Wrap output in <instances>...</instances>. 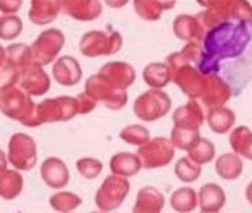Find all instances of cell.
<instances>
[{
  "mask_svg": "<svg viewBox=\"0 0 252 213\" xmlns=\"http://www.w3.org/2000/svg\"><path fill=\"white\" fill-rule=\"evenodd\" d=\"M200 139V132L193 129H180L174 128L171 132V142L175 148L189 151Z\"/></svg>",
  "mask_w": 252,
  "mask_h": 213,
  "instance_id": "cell-35",
  "label": "cell"
},
{
  "mask_svg": "<svg viewBox=\"0 0 252 213\" xmlns=\"http://www.w3.org/2000/svg\"><path fill=\"white\" fill-rule=\"evenodd\" d=\"M23 2H14V0H5V2H0V12H3L5 15H14L18 12L21 8Z\"/></svg>",
  "mask_w": 252,
  "mask_h": 213,
  "instance_id": "cell-42",
  "label": "cell"
},
{
  "mask_svg": "<svg viewBox=\"0 0 252 213\" xmlns=\"http://www.w3.org/2000/svg\"><path fill=\"white\" fill-rule=\"evenodd\" d=\"M123 39L119 31L94 30L83 34L80 39V53L86 58L110 56L122 49Z\"/></svg>",
  "mask_w": 252,
  "mask_h": 213,
  "instance_id": "cell-5",
  "label": "cell"
},
{
  "mask_svg": "<svg viewBox=\"0 0 252 213\" xmlns=\"http://www.w3.org/2000/svg\"><path fill=\"white\" fill-rule=\"evenodd\" d=\"M165 206L163 194L155 186H144L138 191L132 213H160Z\"/></svg>",
  "mask_w": 252,
  "mask_h": 213,
  "instance_id": "cell-21",
  "label": "cell"
},
{
  "mask_svg": "<svg viewBox=\"0 0 252 213\" xmlns=\"http://www.w3.org/2000/svg\"><path fill=\"white\" fill-rule=\"evenodd\" d=\"M61 12L60 0H33L29 18L36 26H46L52 23Z\"/></svg>",
  "mask_w": 252,
  "mask_h": 213,
  "instance_id": "cell-22",
  "label": "cell"
},
{
  "mask_svg": "<svg viewBox=\"0 0 252 213\" xmlns=\"http://www.w3.org/2000/svg\"><path fill=\"white\" fill-rule=\"evenodd\" d=\"M206 119H208V125L211 131L218 135L227 133L236 122L234 113L230 108H227V106H220V108H214L208 111Z\"/></svg>",
  "mask_w": 252,
  "mask_h": 213,
  "instance_id": "cell-26",
  "label": "cell"
},
{
  "mask_svg": "<svg viewBox=\"0 0 252 213\" xmlns=\"http://www.w3.org/2000/svg\"><path fill=\"white\" fill-rule=\"evenodd\" d=\"M76 102H77V113L79 114H88V113L94 111L95 106H96V102L91 96H88L85 92L76 96Z\"/></svg>",
  "mask_w": 252,
  "mask_h": 213,
  "instance_id": "cell-41",
  "label": "cell"
},
{
  "mask_svg": "<svg viewBox=\"0 0 252 213\" xmlns=\"http://www.w3.org/2000/svg\"><path fill=\"white\" fill-rule=\"evenodd\" d=\"M110 170L113 175L126 179L129 176H135L141 170V161L137 154L117 153L110 160Z\"/></svg>",
  "mask_w": 252,
  "mask_h": 213,
  "instance_id": "cell-23",
  "label": "cell"
},
{
  "mask_svg": "<svg viewBox=\"0 0 252 213\" xmlns=\"http://www.w3.org/2000/svg\"><path fill=\"white\" fill-rule=\"evenodd\" d=\"M214 157H215V145L206 138H200L189 150V159L193 163H196L197 166H202V164L212 161Z\"/></svg>",
  "mask_w": 252,
  "mask_h": 213,
  "instance_id": "cell-33",
  "label": "cell"
},
{
  "mask_svg": "<svg viewBox=\"0 0 252 213\" xmlns=\"http://www.w3.org/2000/svg\"><path fill=\"white\" fill-rule=\"evenodd\" d=\"M23 31V21L17 15H3L0 17V39L14 40Z\"/></svg>",
  "mask_w": 252,
  "mask_h": 213,
  "instance_id": "cell-38",
  "label": "cell"
},
{
  "mask_svg": "<svg viewBox=\"0 0 252 213\" xmlns=\"http://www.w3.org/2000/svg\"><path fill=\"white\" fill-rule=\"evenodd\" d=\"M215 170H217L220 178L227 179V181H233L242 175L243 163H242L239 156H236L233 153H227V154H222L221 157L217 159Z\"/></svg>",
  "mask_w": 252,
  "mask_h": 213,
  "instance_id": "cell-28",
  "label": "cell"
},
{
  "mask_svg": "<svg viewBox=\"0 0 252 213\" xmlns=\"http://www.w3.org/2000/svg\"><path fill=\"white\" fill-rule=\"evenodd\" d=\"M91 213H105V212H101V210H99V212H91Z\"/></svg>",
  "mask_w": 252,
  "mask_h": 213,
  "instance_id": "cell-46",
  "label": "cell"
},
{
  "mask_svg": "<svg viewBox=\"0 0 252 213\" xmlns=\"http://www.w3.org/2000/svg\"><path fill=\"white\" fill-rule=\"evenodd\" d=\"M230 98H231V89L222 79H220L218 76H206V84L200 99H202V105L206 106L208 111L224 106V104Z\"/></svg>",
  "mask_w": 252,
  "mask_h": 213,
  "instance_id": "cell-15",
  "label": "cell"
},
{
  "mask_svg": "<svg viewBox=\"0 0 252 213\" xmlns=\"http://www.w3.org/2000/svg\"><path fill=\"white\" fill-rule=\"evenodd\" d=\"M18 87L29 96H42L51 89V79L36 62H30L20 71Z\"/></svg>",
  "mask_w": 252,
  "mask_h": 213,
  "instance_id": "cell-14",
  "label": "cell"
},
{
  "mask_svg": "<svg viewBox=\"0 0 252 213\" xmlns=\"http://www.w3.org/2000/svg\"><path fill=\"white\" fill-rule=\"evenodd\" d=\"M36 104L32 96L24 93L18 86L0 92V111L6 117L20 122L21 125L32 128Z\"/></svg>",
  "mask_w": 252,
  "mask_h": 213,
  "instance_id": "cell-4",
  "label": "cell"
},
{
  "mask_svg": "<svg viewBox=\"0 0 252 213\" xmlns=\"http://www.w3.org/2000/svg\"><path fill=\"white\" fill-rule=\"evenodd\" d=\"M85 93L95 102H104L107 108L116 111L122 110L128 102V93L113 89L101 76L94 74L85 83Z\"/></svg>",
  "mask_w": 252,
  "mask_h": 213,
  "instance_id": "cell-11",
  "label": "cell"
},
{
  "mask_svg": "<svg viewBox=\"0 0 252 213\" xmlns=\"http://www.w3.org/2000/svg\"><path fill=\"white\" fill-rule=\"evenodd\" d=\"M246 198H248V201L252 204V182L246 186Z\"/></svg>",
  "mask_w": 252,
  "mask_h": 213,
  "instance_id": "cell-43",
  "label": "cell"
},
{
  "mask_svg": "<svg viewBox=\"0 0 252 213\" xmlns=\"http://www.w3.org/2000/svg\"><path fill=\"white\" fill-rule=\"evenodd\" d=\"M96 74L101 76L113 89L122 92H126V89L131 87L137 79L135 68L123 61H110L104 64Z\"/></svg>",
  "mask_w": 252,
  "mask_h": 213,
  "instance_id": "cell-13",
  "label": "cell"
},
{
  "mask_svg": "<svg viewBox=\"0 0 252 213\" xmlns=\"http://www.w3.org/2000/svg\"><path fill=\"white\" fill-rule=\"evenodd\" d=\"M61 12L76 21H94L101 15L102 6L96 0H64Z\"/></svg>",
  "mask_w": 252,
  "mask_h": 213,
  "instance_id": "cell-16",
  "label": "cell"
},
{
  "mask_svg": "<svg viewBox=\"0 0 252 213\" xmlns=\"http://www.w3.org/2000/svg\"><path fill=\"white\" fill-rule=\"evenodd\" d=\"M206 11L194 15L200 23L202 28H208L230 20H252V9L248 2L242 0H212V2L200 3Z\"/></svg>",
  "mask_w": 252,
  "mask_h": 213,
  "instance_id": "cell-2",
  "label": "cell"
},
{
  "mask_svg": "<svg viewBox=\"0 0 252 213\" xmlns=\"http://www.w3.org/2000/svg\"><path fill=\"white\" fill-rule=\"evenodd\" d=\"M143 79H144L146 84H149L152 89H158V90H162V87H165L166 84H169L172 81L171 70L168 68V65L165 62L149 64L143 71Z\"/></svg>",
  "mask_w": 252,
  "mask_h": 213,
  "instance_id": "cell-25",
  "label": "cell"
},
{
  "mask_svg": "<svg viewBox=\"0 0 252 213\" xmlns=\"http://www.w3.org/2000/svg\"><path fill=\"white\" fill-rule=\"evenodd\" d=\"M174 33L180 40L187 43H202L205 30L194 15H180L174 21Z\"/></svg>",
  "mask_w": 252,
  "mask_h": 213,
  "instance_id": "cell-20",
  "label": "cell"
},
{
  "mask_svg": "<svg viewBox=\"0 0 252 213\" xmlns=\"http://www.w3.org/2000/svg\"><path fill=\"white\" fill-rule=\"evenodd\" d=\"M171 206L178 213H190L197 206V194L193 188L183 186L171 195Z\"/></svg>",
  "mask_w": 252,
  "mask_h": 213,
  "instance_id": "cell-32",
  "label": "cell"
},
{
  "mask_svg": "<svg viewBox=\"0 0 252 213\" xmlns=\"http://www.w3.org/2000/svg\"><path fill=\"white\" fill-rule=\"evenodd\" d=\"M174 128L180 129H193L199 131V128L205 122V113L202 105L197 101H189L186 105H181L174 111Z\"/></svg>",
  "mask_w": 252,
  "mask_h": 213,
  "instance_id": "cell-17",
  "label": "cell"
},
{
  "mask_svg": "<svg viewBox=\"0 0 252 213\" xmlns=\"http://www.w3.org/2000/svg\"><path fill=\"white\" fill-rule=\"evenodd\" d=\"M230 145L236 156H243L248 160H252V132L246 126L236 128L230 135Z\"/></svg>",
  "mask_w": 252,
  "mask_h": 213,
  "instance_id": "cell-30",
  "label": "cell"
},
{
  "mask_svg": "<svg viewBox=\"0 0 252 213\" xmlns=\"http://www.w3.org/2000/svg\"><path fill=\"white\" fill-rule=\"evenodd\" d=\"M52 76L61 86H76L82 80V67L77 59L64 55L57 58L52 68Z\"/></svg>",
  "mask_w": 252,
  "mask_h": 213,
  "instance_id": "cell-19",
  "label": "cell"
},
{
  "mask_svg": "<svg viewBox=\"0 0 252 213\" xmlns=\"http://www.w3.org/2000/svg\"><path fill=\"white\" fill-rule=\"evenodd\" d=\"M171 70L172 81L191 99L196 101L202 96L206 76H202L196 67V64H180L168 67Z\"/></svg>",
  "mask_w": 252,
  "mask_h": 213,
  "instance_id": "cell-12",
  "label": "cell"
},
{
  "mask_svg": "<svg viewBox=\"0 0 252 213\" xmlns=\"http://www.w3.org/2000/svg\"><path fill=\"white\" fill-rule=\"evenodd\" d=\"M197 200L202 212H220L225 204V192L217 184H205L199 189Z\"/></svg>",
  "mask_w": 252,
  "mask_h": 213,
  "instance_id": "cell-24",
  "label": "cell"
},
{
  "mask_svg": "<svg viewBox=\"0 0 252 213\" xmlns=\"http://www.w3.org/2000/svg\"><path fill=\"white\" fill-rule=\"evenodd\" d=\"M18 80H20V71L18 70L8 67L6 64H3L2 67H0V92L17 86Z\"/></svg>",
  "mask_w": 252,
  "mask_h": 213,
  "instance_id": "cell-40",
  "label": "cell"
},
{
  "mask_svg": "<svg viewBox=\"0 0 252 213\" xmlns=\"http://www.w3.org/2000/svg\"><path fill=\"white\" fill-rule=\"evenodd\" d=\"M77 114H79L77 102H76V98L73 96L64 95V96L45 99L40 104H36L32 128H37L45 123L68 122Z\"/></svg>",
  "mask_w": 252,
  "mask_h": 213,
  "instance_id": "cell-3",
  "label": "cell"
},
{
  "mask_svg": "<svg viewBox=\"0 0 252 213\" xmlns=\"http://www.w3.org/2000/svg\"><path fill=\"white\" fill-rule=\"evenodd\" d=\"M251 9H252V8H251Z\"/></svg>",
  "mask_w": 252,
  "mask_h": 213,
  "instance_id": "cell-47",
  "label": "cell"
},
{
  "mask_svg": "<svg viewBox=\"0 0 252 213\" xmlns=\"http://www.w3.org/2000/svg\"><path fill=\"white\" fill-rule=\"evenodd\" d=\"M65 45V36L58 28H49L39 34L34 43L30 46L33 62L40 67L54 62Z\"/></svg>",
  "mask_w": 252,
  "mask_h": 213,
  "instance_id": "cell-8",
  "label": "cell"
},
{
  "mask_svg": "<svg viewBox=\"0 0 252 213\" xmlns=\"http://www.w3.org/2000/svg\"><path fill=\"white\" fill-rule=\"evenodd\" d=\"M129 188L131 185L128 179L116 176V175L105 178L95 194L96 207L105 213L119 209L123 204L125 198L128 197Z\"/></svg>",
  "mask_w": 252,
  "mask_h": 213,
  "instance_id": "cell-7",
  "label": "cell"
},
{
  "mask_svg": "<svg viewBox=\"0 0 252 213\" xmlns=\"http://www.w3.org/2000/svg\"><path fill=\"white\" fill-rule=\"evenodd\" d=\"M120 138L126 144L143 147L146 142L150 141V132L141 125H131L120 131Z\"/></svg>",
  "mask_w": 252,
  "mask_h": 213,
  "instance_id": "cell-37",
  "label": "cell"
},
{
  "mask_svg": "<svg viewBox=\"0 0 252 213\" xmlns=\"http://www.w3.org/2000/svg\"><path fill=\"white\" fill-rule=\"evenodd\" d=\"M197 70L218 76L239 96L252 81V20H230L205 31Z\"/></svg>",
  "mask_w": 252,
  "mask_h": 213,
  "instance_id": "cell-1",
  "label": "cell"
},
{
  "mask_svg": "<svg viewBox=\"0 0 252 213\" xmlns=\"http://www.w3.org/2000/svg\"><path fill=\"white\" fill-rule=\"evenodd\" d=\"M171 98L166 92L150 89L140 95L134 102V114L143 122H156L171 110Z\"/></svg>",
  "mask_w": 252,
  "mask_h": 213,
  "instance_id": "cell-6",
  "label": "cell"
},
{
  "mask_svg": "<svg viewBox=\"0 0 252 213\" xmlns=\"http://www.w3.org/2000/svg\"><path fill=\"white\" fill-rule=\"evenodd\" d=\"M40 176L49 188H64L70 181V172L67 164L58 157L46 159L40 166Z\"/></svg>",
  "mask_w": 252,
  "mask_h": 213,
  "instance_id": "cell-18",
  "label": "cell"
},
{
  "mask_svg": "<svg viewBox=\"0 0 252 213\" xmlns=\"http://www.w3.org/2000/svg\"><path fill=\"white\" fill-rule=\"evenodd\" d=\"M24 186V179L18 170H5L0 175V197L3 200L17 198Z\"/></svg>",
  "mask_w": 252,
  "mask_h": 213,
  "instance_id": "cell-27",
  "label": "cell"
},
{
  "mask_svg": "<svg viewBox=\"0 0 252 213\" xmlns=\"http://www.w3.org/2000/svg\"><path fill=\"white\" fill-rule=\"evenodd\" d=\"M49 203H51L52 209L60 213H71L82 204V198L74 192L61 191V192L54 194L49 198Z\"/></svg>",
  "mask_w": 252,
  "mask_h": 213,
  "instance_id": "cell-34",
  "label": "cell"
},
{
  "mask_svg": "<svg viewBox=\"0 0 252 213\" xmlns=\"http://www.w3.org/2000/svg\"><path fill=\"white\" fill-rule=\"evenodd\" d=\"M8 161L17 170H32L37 163L36 141L27 133H15L9 139Z\"/></svg>",
  "mask_w": 252,
  "mask_h": 213,
  "instance_id": "cell-9",
  "label": "cell"
},
{
  "mask_svg": "<svg viewBox=\"0 0 252 213\" xmlns=\"http://www.w3.org/2000/svg\"><path fill=\"white\" fill-rule=\"evenodd\" d=\"M175 175L180 181L190 184V182H194L200 178L202 166H197L189 157H183L175 164Z\"/></svg>",
  "mask_w": 252,
  "mask_h": 213,
  "instance_id": "cell-36",
  "label": "cell"
},
{
  "mask_svg": "<svg viewBox=\"0 0 252 213\" xmlns=\"http://www.w3.org/2000/svg\"><path fill=\"white\" fill-rule=\"evenodd\" d=\"M76 167H77L79 173L86 179H95L102 172V163L92 157H83V159L77 160Z\"/></svg>",
  "mask_w": 252,
  "mask_h": 213,
  "instance_id": "cell-39",
  "label": "cell"
},
{
  "mask_svg": "<svg viewBox=\"0 0 252 213\" xmlns=\"http://www.w3.org/2000/svg\"><path fill=\"white\" fill-rule=\"evenodd\" d=\"M138 159L141 161V167L146 169H158L169 164L175 156V147L168 138H153L146 142L138 150Z\"/></svg>",
  "mask_w": 252,
  "mask_h": 213,
  "instance_id": "cell-10",
  "label": "cell"
},
{
  "mask_svg": "<svg viewBox=\"0 0 252 213\" xmlns=\"http://www.w3.org/2000/svg\"><path fill=\"white\" fill-rule=\"evenodd\" d=\"M3 64H5V49L2 48V45H0V67Z\"/></svg>",
  "mask_w": 252,
  "mask_h": 213,
  "instance_id": "cell-44",
  "label": "cell"
},
{
  "mask_svg": "<svg viewBox=\"0 0 252 213\" xmlns=\"http://www.w3.org/2000/svg\"><path fill=\"white\" fill-rule=\"evenodd\" d=\"M175 6V2H160V0H137L134 2L135 12L147 21H158L166 9Z\"/></svg>",
  "mask_w": 252,
  "mask_h": 213,
  "instance_id": "cell-29",
  "label": "cell"
},
{
  "mask_svg": "<svg viewBox=\"0 0 252 213\" xmlns=\"http://www.w3.org/2000/svg\"><path fill=\"white\" fill-rule=\"evenodd\" d=\"M200 213H220V212H200Z\"/></svg>",
  "mask_w": 252,
  "mask_h": 213,
  "instance_id": "cell-45",
  "label": "cell"
},
{
  "mask_svg": "<svg viewBox=\"0 0 252 213\" xmlns=\"http://www.w3.org/2000/svg\"><path fill=\"white\" fill-rule=\"evenodd\" d=\"M30 62H33L30 46H27L24 43H14L5 49V64L8 67H12L15 70L21 71Z\"/></svg>",
  "mask_w": 252,
  "mask_h": 213,
  "instance_id": "cell-31",
  "label": "cell"
}]
</instances>
